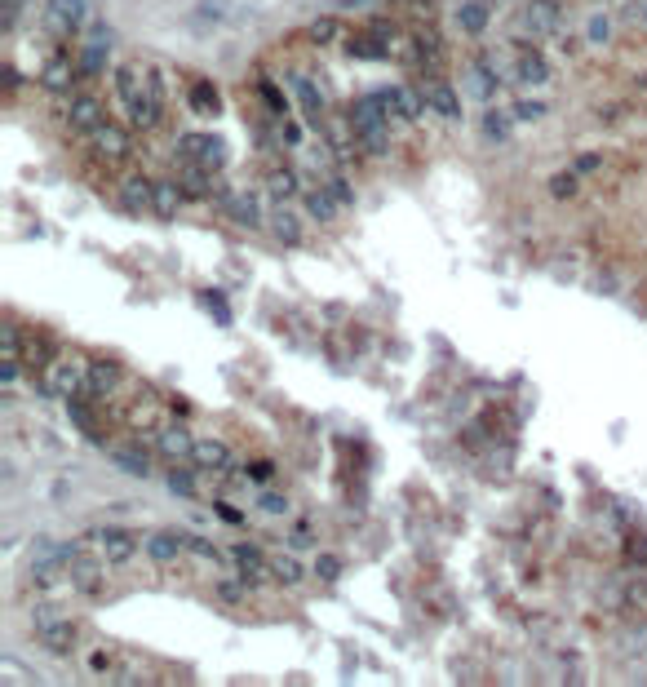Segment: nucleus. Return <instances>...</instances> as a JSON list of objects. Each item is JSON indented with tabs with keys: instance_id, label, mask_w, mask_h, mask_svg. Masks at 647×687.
<instances>
[{
	"instance_id": "1",
	"label": "nucleus",
	"mask_w": 647,
	"mask_h": 687,
	"mask_svg": "<svg viewBox=\"0 0 647 687\" xmlns=\"http://www.w3.org/2000/svg\"><path fill=\"white\" fill-rule=\"evenodd\" d=\"M111 85H116V98H120V111H125L129 129H156L164 120L169 102L147 85V63H120L111 71Z\"/></svg>"
},
{
	"instance_id": "2",
	"label": "nucleus",
	"mask_w": 647,
	"mask_h": 687,
	"mask_svg": "<svg viewBox=\"0 0 647 687\" xmlns=\"http://www.w3.org/2000/svg\"><path fill=\"white\" fill-rule=\"evenodd\" d=\"M346 120H351L359 147H364L368 156H386L390 151V107H386L382 89L368 94V98H355L351 111H346Z\"/></svg>"
},
{
	"instance_id": "3",
	"label": "nucleus",
	"mask_w": 647,
	"mask_h": 687,
	"mask_svg": "<svg viewBox=\"0 0 647 687\" xmlns=\"http://www.w3.org/2000/svg\"><path fill=\"white\" fill-rule=\"evenodd\" d=\"M85 377H89V360L76 351H58L54 360L40 368V391L54 395V399H71L85 391Z\"/></svg>"
},
{
	"instance_id": "4",
	"label": "nucleus",
	"mask_w": 647,
	"mask_h": 687,
	"mask_svg": "<svg viewBox=\"0 0 647 687\" xmlns=\"http://www.w3.org/2000/svg\"><path fill=\"white\" fill-rule=\"evenodd\" d=\"M80 541H85L89 550H98L111 568H125L142 546V537L138 532H129V528H89V532H80Z\"/></svg>"
},
{
	"instance_id": "5",
	"label": "nucleus",
	"mask_w": 647,
	"mask_h": 687,
	"mask_svg": "<svg viewBox=\"0 0 647 687\" xmlns=\"http://www.w3.org/2000/svg\"><path fill=\"white\" fill-rule=\"evenodd\" d=\"M40 23L54 40H76V32L89 23V0H45L40 9Z\"/></svg>"
},
{
	"instance_id": "6",
	"label": "nucleus",
	"mask_w": 647,
	"mask_h": 687,
	"mask_svg": "<svg viewBox=\"0 0 647 687\" xmlns=\"http://www.w3.org/2000/svg\"><path fill=\"white\" fill-rule=\"evenodd\" d=\"M80 80L85 76H80V67H76V45H63L58 54H49L45 67H40V85H45L54 98H71Z\"/></svg>"
},
{
	"instance_id": "7",
	"label": "nucleus",
	"mask_w": 647,
	"mask_h": 687,
	"mask_svg": "<svg viewBox=\"0 0 647 687\" xmlns=\"http://www.w3.org/2000/svg\"><path fill=\"white\" fill-rule=\"evenodd\" d=\"M89 147H94V160L107 164V169H116V164L133 160V138L125 125H116V120H107L102 129L89 133Z\"/></svg>"
},
{
	"instance_id": "8",
	"label": "nucleus",
	"mask_w": 647,
	"mask_h": 687,
	"mask_svg": "<svg viewBox=\"0 0 647 687\" xmlns=\"http://www.w3.org/2000/svg\"><path fill=\"white\" fill-rule=\"evenodd\" d=\"M63 125H67V133H76V138H89L94 129L107 125V107H102L94 94H71L63 102Z\"/></svg>"
},
{
	"instance_id": "9",
	"label": "nucleus",
	"mask_w": 647,
	"mask_h": 687,
	"mask_svg": "<svg viewBox=\"0 0 647 687\" xmlns=\"http://www.w3.org/2000/svg\"><path fill=\"white\" fill-rule=\"evenodd\" d=\"M191 461L204 470V475H213V479H231V475H235V453H231L227 439H218V435L195 439Z\"/></svg>"
},
{
	"instance_id": "10",
	"label": "nucleus",
	"mask_w": 647,
	"mask_h": 687,
	"mask_svg": "<svg viewBox=\"0 0 647 687\" xmlns=\"http://www.w3.org/2000/svg\"><path fill=\"white\" fill-rule=\"evenodd\" d=\"M178 156L204 164V169H213V173H222V164H227V142L209 138V133H187V138H182V147H178Z\"/></svg>"
},
{
	"instance_id": "11",
	"label": "nucleus",
	"mask_w": 647,
	"mask_h": 687,
	"mask_svg": "<svg viewBox=\"0 0 647 687\" xmlns=\"http://www.w3.org/2000/svg\"><path fill=\"white\" fill-rule=\"evenodd\" d=\"M120 382H125V368H120L116 360H89V377H85V391L94 404H107L111 395L120 391Z\"/></svg>"
},
{
	"instance_id": "12",
	"label": "nucleus",
	"mask_w": 647,
	"mask_h": 687,
	"mask_svg": "<svg viewBox=\"0 0 647 687\" xmlns=\"http://www.w3.org/2000/svg\"><path fill=\"white\" fill-rule=\"evenodd\" d=\"M36 643L45 648L49 656H71L80 648V625L71 621V617H58V621H49V625H40L36 630Z\"/></svg>"
},
{
	"instance_id": "13",
	"label": "nucleus",
	"mask_w": 647,
	"mask_h": 687,
	"mask_svg": "<svg viewBox=\"0 0 647 687\" xmlns=\"http://www.w3.org/2000/svg\"><path fill=\"white\" fill-rule=\"evenodd\" d=\"M523 27H528L537 40H546V36H559V27H563V5L559 0H528L523 5Z\"/></svg>"
},
{
	"instance_id": "14",
	"label": "nucleus",
	"mask_w": 647,
	"mask_h": 687,
	"mask_svg": "<svg viewBox=\"0 0 647 687\" xmlns=\"http://www.w3.org/2000/svg\"><path fill=\"white\" fill-rule=\"evenodd\" d=\"M151 448H156L169 466H187L191 453H195V435L187 426H160V435L151 439Z\"/></svg>"
},
{
	"instance_id": "15",
	"label": "nucleus",
	"mask_w": 647,
	"mask_h": 687,
	"mask_svg": "<svg viewBox=\"0 0 647 687\" xmlns=\"http://www.w3.org/2000/svg\"><path fill=\"white\" fill-rule=\"evenodd\" d=\"M421 94H426V107L435 111L439 120H461V94L444 76H426L421 80Z\"/></svg>"
},
{
	"instance_id": "16",
	"label": "nucleus",
	"mask_w": 647,
	"mask_h": 687,
	"mask_svg": "<svg viewBox=\"0 0 647 687\" xmlns=\"http://www.w3.org/2000/svg\"><path fill=\"white\" fill-rule=\"evenodd\" d=\"M116 204L129 213V218H142V213H156V191H151L147 178H120Z\"/></svg>"
},
{
	"instance_id": "17",
	"label": "nucleus",
	"mask_w": 647,
	"mask_h": 687,
	"mask_svg": "<svg viewBox=\"0 0 647 687\" xmlns=\"http://www.w3.org/2000/svg\"><path fill=\"white\" fill-rule=\"evenodd\" d=\"M382 98H386V107H390V116L395 120H421L426 116V94H421V85H395V89H382Z\"/></svg>"
},
{
	"instance_id": "18",
	"label": "nucleus",
	"mask_w": 647,
	"mask_h": 687,
	"mask_svg": "<svg viewBox=\"0 0 647 687\" xmlns=\"http://www.w3.org/2000/svg\"><path fill=\"white\" fill-rule=\"evenodd\" d=\"M515 80H519V85H546V80H550L546 54H541L537 45H528V40H519V45H515Z\"/></svg>"
},
{
	"instance_id": "19",
	"label": "nucleus",
	"mask_w": 647,
	"mask_h": 687,
	"mask_svg": "<svg viewBox=\"0 0 647 687\" xmlns=\"http://www.w3.org/2000/svg\"><path fill=\"white\" fill-rule=\"evenodd\" d=\"M266 227H271V235L284 244V249H297V244L306 240V231H302V218L289 209V200H275V209L266 213Z\"/></svg>"
},
{
	"instance_id": "20",
	"label": "nucleus",
	"mask_w": 647,
	"mask_h": 687,
	"mask_svg": "<svg viewBox=\"0 0 647 687\" xmlns=\"http://www.w3.org/2000/svg\"><path fill=\"white\" fill-rule=\"evenodd\" d=\"M147 555L151 563H160V568H173L182 555H187V532H173V528H160L147 537Z\"/></svg>"
},
{
	"instance_id": "21",
	"label": "nucleus",
	"mask_w": 647,
	"mask_h": 687,
	"mask_svg": "<svg viewBox=\"0 0 647 687\" xmlns=\"http://www.w3.org/2000/svg\"><path fill=\"white\" fill-rule=\"evenodd\" d=\"M231 568L240 572L244 581H253V586H262V581L271 577V559H266L258 546H249V541H240V546L231 550Z\"/></svg>"
},
{
	"instance_id": "22",
	"label": "nucleus",
	"mask_w": 647,
	"mask_h": 687,
	"mask_svg": "<svg viewBox=\"0 0 647 687\" xmlns=\"http://www.w3.org/2000/svg\"><path fill=\"white\" fill-rule=\"evenodd\" d=\"M302 209H306V218H311V222H320V227H328V222H337V213H342V204L333 200V191H328L324 182H320V187H315V182H311V187L302 191Z\"/></svg>"
},
{
	"instance_id": "23",
	"label": "nucleus",
	"mask_w": 647,
	"mask_h": 687,
	"mask_svg": "<svg viewBox=\"0 0 647 687\" xmlns=\"http://www.w3.org/2000/svg\"><path fill=\"white\" fill-rule=\"evenodd\" d=\"M111 461H116L125 475H138V479L151 475V448L142 444V439H133V444H111Z\"/></svg>"
},
{
	"instance_id": "24",
	"label": "nucleus",
	"mask_w": 647,
	"mask_h": 687,
	"mask_svg": "<svg viewBox=\"0 0 647 687\" xmlns=\"http://www.w3.org/2000/svg\"><path fill=\"white\" fill-rule=\"evenodd\" d=\"M67 413H71V422L80 426V435H85V439H94V444H107V430H102L98 413H94V399H89V395H71L67 399Z\"/></svg>"
},
{
	"instance_id": "25",
	"label": "nucleus",
	"mask_w": 647,
	"mask_h": 687,
	"mask_svg": "<svg viewBox=\"0 0 647 687\" xmlns=\"http://www.w3.org/2000/svg\"><path fill=\"white\" fill-rule=\"evenodd\" d=\"M222 213H227V218L235 222V227H249V231H258L262 227V200L258 196H253V191H235V196H231V204H227V209H222Z\"/></svg>"
},
{
	"instance_id": "26",
	"label": "nucleus",
	"mask_w": 647,
	"mask_h": 687,
	"mask_svg": "<svg viewBox=\"0 0 647 687\" xmlns=\"http://www.w3.org/2000/svg\"><path fill=\"white\" fill-rule=\"evenodd\" d=\"M151 191H156V213H151V218H160V222L178 218L182 200H187V191L178 187V178H156V182H151Z\"/></svg>"
},
{
	"instance_id": "27",
	"label": "nucleus",
	"mask_w": 647,
	"mask_h": 687,
	"mask_svg": "<svg viewBox=\"0 0 647 687\" xmlns=\"http://www.w3.org/2000/svg\"><path fill=\"white\" fill-rule=\"evenodd\" d=\"M289 85H293V94L302 98V107H306V120H311L315 129H324V94L311 85V76H302V71H293L289 76Z\"/></svg>"
},
{
	"instance_id": "28",
	"label": "nucleus",
	"mask_w": 647,
	"mask_h": 687,
	"mask_svg": "<svg viewBox=\"0 0 647 687\" xmlns=\"http://www.w3.org/2000/svg\"><path fill=\"white\" fill-rule=\"evenodd\" d=\"M488 18H492L488 0H461V5H457V27L466 36H484L488 32Z\"/></svg>"
},
{
	"instance_id": "29",
	"label": "nucleus",
	"mask_w": 647,
	"mask_h": 687,
	"mask_svg": "<svg viewBox=\"0 0 647 687\" xmlns=\"http://www.w3.org/2000/svg\"><path fill=\"white\" fill-rule=\"evenodd\" d=\"M519 125V116H515V107H488L484 111V120H479V129H484V138L488 142H510V133H515Z\"/></svg>"
},
{
	"instance_id": "30",
	"label": "nucleus",
	"mask_w": 647,
	"mask_h": 687,
	"mask_svg": "<svg viewBox=\"0 0 647 687\" xmlns=\"http://www.w3.org/2000/svg\"><path fill=\"white\" fill-rule=\"evenodd\" d=\"M266 191H271V200H293L302 196V178H297V169H289V164H275L271 173H266Z\"/></svg>"
},
{
	"instance_id": "31",
	"label": "nucleus",
	"mask_w": 647,
	"mask_h": 687,
	"mask_svg": "<svg viewBox=\"0 0 647 687\" xmlns=\"http://www.w3.org/2000/svg\"><path fill=\"white\" fill-rule=\"evenodd\" d=\"M616 599H621L625 612H647V572H625L621 590H616Z\"/></svg>"
},
{
	"instance_id": "32",
	"label": "nucleus",
	"mask_w": 647,
	"mask_h": 687,
	"mask_svg": "<svg viewBox=\"0 0 647 687\" xmlns=\"http://www.w3.org/2000/svg\"><path fill=\"white\" fill-rule=\"evenodd\" d=\"M249 594H253V581H244L240 572H235V577H218V581H213V599L231 603V608L249 603Z\"/></svg>"
},
{
	"instance_id": "33",
	"label": "nucleus",
	"mask_w": 647,
	"mask_h": 687,
	"mask_svg": "<svg viewBox=\"0 0 647 687\" xmlns=\"http://www.w3.org/2000/svg\"><path fill=\"white\" fill-rule=\"evenodd\" d=\"M200 475H204V470L195 466V461H187V466H173L169 470V488L178 492V497L195 501V497H200Z\"/></svg>"
},
{
	"instance_id": "34",
	"label": "nucleus",
	"mask_w": 647,
	"mask_h": 687,
	"mask_svg": "<svg viewBox=\"0 0 647 687\" xmlns=\"http://www.w3.org/2000/svg\"><path fill=\"white\" fill-rule=\"evenodd\" d=\"M271 581H280L284 590H297V586L306 581V568H302V563H297L293 555H275V559H271Z\"/></svg>"
},
{
	"instance_id": "35",
	"label": "nucleus",
	"mask_w": 647,
	"mask_h": 687,
	"mask_svg": "<svg viewBox=\"0 0 647 687\" xmlns=\"http://www.w3.org/2000/svg\"><path fill=\"white\" fill-rule=\"evenodd\" d=\"M54 342L49 337H27V346H23V368H32V373H40L49 360H54Z\"/></svg>"
},
{
	"instance_id": "36",
	"label": "nucleus",
	"mask_w": 647,
	"mask_h": 687,
	"mask_svg": "<svg viewBox=\"0 0 647 687\" xmlns=\"http://www.w3.org/2000/svg\"><path fill=\"white\" fill-rule=\"evenodd\" d=\"M306 36L315 40V45H333V40H346V27H342V18H315L311 27H306Z\"/></svg>"
},
{
	"instance_id": "37",
	"label": "nucleus",
	"mask_w": 647,
	"mask_h": 687,
	"mask_svg": "<svg viewBox=\"0 0 647 687\" xmlns=\"http://www.w3.org/2000/svg\"><path fill=\"white\" fill-rule=\"evenodd\" d=\"M550 196L554 200H577L581 196V173L577 169H559L550 178Z\"/></svg>"
},
{
	"instance_id": "38",
	"label": "nucleus",
	"mask_w": 647,
	"mask_h": 687,
	"mask_svg": "<svg viewBox=\"0 0 647 687\" xmlns=\"http://www.w3.org/2000/svg\"><path fill=\"white\" fill-rule=\"evenodd\" d=\"M324 187H328V191H333V200H337V204H342V209H355V187H351V178H346V173L328 169Z\"/></svg>"
},
{
	"instance_id": "39",
	"label": "nucleus",
	"mask_w": 647,
	"mask_h": 687,
	"mask_svg": "<svg viewBox=\"0 0 647 687\" xmlns=\"http://www.w3.org/2000/svg\"><path fill=\"white\" fill-rule=\"evenodd\" d=\"M191 107L200 111V116H213V111H218V89H213L209 80H195L191 85Z\"/></svg>"
},
{
	"instance_id": "40",
	"label": "nucleus",
	"mask_w": 647,
	"mask_h": 687,
	"mask_svg": "<svg viewBox=\"0 0 647 687\" xmlns=\"http://www.w3.org/2000/svg\"><path fill=\"white\" fill-rule=\"evenodd\" d=\"M187 555L204 559V563H213V568H222V550L213 546L209 537H195V532H187Z\"/></svg>"
},
{
	"instance_id": "41",
	"label": "nucleus",
	"mask_w": 647,
	"mask_h": 687,
	"mask_svg": "<svg viewBox=\"0 0 647 687\" xmlns=\"http://www.w3.org/2000/svg\"><path fill=\"white\" fill-rule=\"evenodd\" d=\"M546 102H537V98H519L515 102V116H519V125H532V120H541V116H546Z\"/></svg>"
},
{
	"instance_id": "42",
	"label": "nucleus",
	"mask_w": 647,
	"mask_h": 687,
	"mask_svg": "<svg viewBox=\"0 0 647 687\" xmlns=\"http://www.w3.org/2000/svg\"><path fill=\"white\" fill-rule=\"evenodd\" d=\"M572 169H577L581 178H594V173H603V151H581V156L572 160Z\"/></svg>"
},
{
	"instance_id": "43",
	"label": "nucleus",
	"mask_w": 647,
	"mask_h": 687,
	"mask_svg": "<svg viewBox=\"0 0 647 687\" xmlns=\"http://www.w3.org/2000/svg\"><path fill=\"white\" fill-rule=\"evenodd\" d=\"M315 577H320L324 581V586H328V581H337V577H342V559H337V555H320V559H315Z\"/></svg>"
},
{
	"instance_id": "44",
	"label": "nucleus",
	"mask_w": 647,
	"mask_h": 687,
	"mask_svg": "<svg viewBox=\"0 0 647 687\" xmlns=\"http://www.w3.org/2000/svg\"><path fill=\"white\" fill-rule=\"evenodd\" d=\"M262 510H266V515H289L293 501L284 497V492H262Z\"/></svg>"
},
{
	"instance_id": "45",
	"label": "nucleus",
	"mask_w": 647,
	"mask_h": 687,
	"mask_svg": "<svg viewBox=\"0 0 647 687\" xmlns=\"http://www.w3.org/2000/svg\"><path fill=\"white\" fill-rule=\"evenodd\" d=\"M289 546H293V550L315 546V528H311V524H293V528H289Z\"/></svg>"
},
{
	"instance_id": "46",
	"label": "nucleus",
	"mask_w": 647,
	"mask_h": 687,
	"mask_svg": "<svg viewBox=\"0 0 647 687\" xmlns=\"http://www.w3.org/2000/svg\"><path fill=\"white\" fill-rule=\"evenodd\" d=\"M111 665H116V661H111V652H94V656H89V670H94V674H111Z\"/></svg>"
},
{
	"instance_id": "47",
	"label": "nucleus",
	"mask_w": 647,
	"mask_h": 687,
	"mask_svg": "<svg viewBox=\"0 0 647 687\" xmlns=\"http://www.w3.org/2000/svg\"><path fill=\"white\" fill-rule=\"evenodd\" d=\"M594 116H599V120H608V125H612V120H621V116H625V107H621V102H608V107H599V111H594Z\"/></svg>"
},
{
	"instance_id": "48",
	"label": "nucleus",
	"mask_w": 647,
	"mask_h": 687,
	"mask_svg": "<svg viewBox=\"0 0 647 687\" xmlns=\"http://www.w3.org/2000/svg\"><path fill=\"white\" fill-rule=\"evenodd\" d=\"M608 32H612L608 18H594V23H590V40H608Z\"/></svg>"
},
{
	"instance_id": "49",
	"label": "nucleus",
	"mask_w": 647,
	"mask_h": 687,
	"mask_svg": "<svg viewBox=\"0 0 647 687\" xmlns=\"http://www.w3.org/2000/svg\"><path fill=\"white\" fill-rule=\"evenodd\" d=\"M630 18H639V23H647V0H634V5H630Z\"/></svg>"
},
{
	"instance_id": "50",
	"label": "nucleus",
	"mask_w": 647,
	"mask_h": 687,
	"mask_svg": "<svg viewBox=\"0 0 647 687\" xmlns=\"http://www.w3.org/2000/svg\"><path fill=\"white\" fill-rule=\"evenodd\" d=\"M404 5H413V9H430L435 0H404Z\"/></svg>"
},
{
	"instance_id": "51",
	"label": "nucleus",
	"mask_w": 647,
	"mask_h": 687,
	"mask_svg": "<svg viewBox=\"0 0 647 687\" xmlns=\"http://www.w3.org/2000/svg\"><path fill=\"white\" fill-rule=\"evenodd\" d=\"M634 89H643V94H647V71H643V80H634Z\"/></svg>"
}]
</instances>
